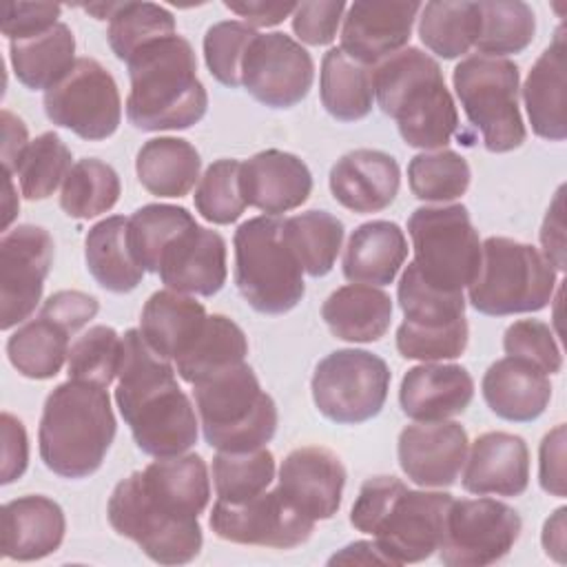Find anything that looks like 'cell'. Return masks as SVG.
Returning a JSON list of instances; mask_svg holds the SVG:
<instances>
[{
	"instance_id": "1",
	"label": "cell",
	"mask_w": 567,
	"mask_h": 567,
	"mask_svg": "<svg viewBox=\"0 0 567 567\" xmlns=\"http://www.w3.org/2000/svg\"><path fill=\"white\" fill-rule=\"evenodd\" d=\"M115 403L144 454L177 456L197 443V410L177 385L173 361L157 354L140 328L122 334Z\"/></svg>"
},
{
	"instance_id": "2",
	"label": "cell",
	"mask_w": 567,
	"mask_h": 567,
	"mask_svg": "<svg viewBox=\"0 0 567 567\" xmlns=\"http://www.w3.org/2000/svg\"><path fill=\"white\" fill-rule=\"evenodd\" d=\"M131 91L126 117L140 131H184L208 109V93L197 78L190 42L179 35L157 38L137 49L128 62Z\"/></svg>"
},
{
	"instance_id": "3",
	"label": "cell",
	"mask_w": 567,
	"mask_h": 567,
	"mask_svg": "<svg viewBox=\"0 0 567 567\" xmlns=\"http://www.w3.org/2000/svg\"><path fill=\"white\" fill-rule=\"evenodd\" d=\"M452 501L447 492L410 489L396 476H372L354 498L350 525L370 534L390 565L421 563L439 549Z\"/></svg>"
},
{
	"instance_id": "4",
	"label": "cell",
	"mask_w": 567,
	"mask_h": 567,
	"mask_svg": "<svg viewBox=\"0 0 567 567\" xmlns=\"http://www.w3.org/2000/svg\"><path fill=\"white\" fill-rule=\"evenodd\" d=\"M374 97L412 148L441 151L458 128V111L439 62L416 47L374 66Z\"/></svg>"
},
{
	"instance_id": "5",
	"label": "cell",
	"mask_w": 567,
	"mask_h": 567,
	"mask_svg": "<svg viewBox=\"0 0 567 567\" xmlns=\"http://www.w3.org/2000/svg\"><path fill=\"white\" fill-rule=\"evenodd\" d=\"M115 432L106 388L69 379L44 401L38 427L40 458L62 478H86L102 467Z\"/></svg>"
},
{
	"instance_id": "6",
	"label": "cell",
	"mask_w": 567,
	"mask_h": 567,
	"mask_svg": "<svg viewBox=\"0 0 567 567\" xmlns=\"http://www.w3.org/2000/svg\"><path fill=\"white\" fill-rule=\"evenodd\" d=\"M193 396L202 434L217 452L257 450L277 432V405L246 361L197 381Z\"/></svg>"
},
{
	"instance_id": "7",
	"label": "cell",
	"mask_w": 567,
	"mask_h": 567,
	"mask_svg": "<svg viewBox=\"0 0 567 567\" xmlns=\"http://www.w3.org/2000/svg\"><path fill=\"white\" fill-rule=\"evenodd\" d=\"M235 286L261 315L290 312L306 295L303 268L284 237V219L250 217L233 237Z\"/></svg>"
},
{
	"instance_id": "8",
	"label": "cell",
	"mask_w": 567,
	"mask_h": 567,
	"mask_svg": "<svg viewBox=\"0 0 567 567\" xmlns=\"http://www.w3.org/2000/svg\"><path fill=\"white\" fill-rule=\"evenodd\" d=\"M558 272L545 255L525 241L487 237L481 244V266L467 286V301L489 317L538 312L549 306Z\"/></svg>"
},
{
	"instance_id": "9",
	"label": "cell",
	"mask_w": 567,
	"mask_h": 567,
	"mask_svg": "<svg viewBox=\"0 0 567 567\" xmlns=\"http://www.w3.org/2000/svg\"><path fill=\"white\" fill-rule=\"evenodd\" d=\"M454 93L489 153L518 148L527 128L518 109L520 73L509 58L467 55L452 71Z\"/></svg>"
},
{
	"instance_id": "10",
	"label": "cell",
	"mask_w": 567,
	"mask_h": 567,
	"mask_svg": "<svg viewBox=\"0 0 567 567\" xmlns=\"http://www.w3.org/2000/svg\"><path fill=\"white\" fill-rule=\"evenodd\" d=\"M419 277L445 292H463L481 266V237L463 204L421 206L408 219Z\"/></svg>"
},
{
	"instance_id": "11",
	"label": "cell",
	"mask_w": 567,
	"mask_h": 567,
	"mask_svg": "<svg viewBox=\"0 0 567 567\" xmlns=\"http://www.w3.org/2000/svg\"><path fill=\"white\" fill-rule=\"evenodd\" d=\"M390 381V368L379 354L343 348L317 363L310 390L317 410L328 421L359 425L383 410Z\"/></svg>"
},
{
	"instance_id": "12",
	"label": "cell",
	"mask_w": 567,
	"mask_h": 567,
	"mask_svg": "<svg viewBox=\"0 0 567 567\" xmlns=\"http://www.w3.org/2000/svg\"><path fill=\"white\" fill-rule=\"evenodd\" d=\"M520 529V514L503 501L454 498L436 551L447 567H485L509 554Z\"/></svg>"
},
{
	"instance_id": "13",
	"label": "cell",
	"mask_w": 567,
	"mask_h": 567,
	"mask_svg": "<svg viewBox=\"0 0 567 567\" xmlns=\"http://www.w3.org/2000/svg\"><path fill=\"white\" fill-rule=\"evenodd\" d=\"M44 113L78 137L100 142L122 122V100L115 78L93 58H78L55 86L44 91Z\"/></svg>"
},
{
	"instance_id": "14",
	"label": "cell",
	"mask_w": 567,
	"mask_h": 567,
	"mask_svg": "<svg viewBox=\"0 0 567 567\" xmlns=\"http://www.w3.org/2000/svg\"><path fill=\"white\" fill-rule=\"evenodd\" d=\"M106 516L120 536L159 565H186L197 558L204 543L199 520H175L157 512L137 489L133 474L113 487Z\"/></svg>"
},
{
	"instance_id": "15",
	"label": "cell",
	"mask_w": 567,
	"mask_h": 567,
	"mask_svg": "<svg viewBox=\"0 0 567 567\" xmlns=\"http://www.w3.org/2000/svg\"><path fill=\"white\" fill-rule=\"evenodd\" d=\"M315 62L308 49L281 31L257 33L241 62V86L264 106L290 109L312 89Z\"/></svg>"
},
{
	"instance_id": "16",
	"label": "cell",
	"mask_w": 567,
	"mask_h": 567,
	"mask_svg": "<svg viewBox=\"0 0 567 567\" xmlns=\"http://www.w3.org/2000/svg\"><path fill=\"white\" fill-rule=\"evenodd\" d=\"M53 237L35 224H20L0 239V328L24 323L42 299L53 264Z\"/></svg>"
},
{
	"instance_id": "17",
	"label": "cell",
	"mask_w": 567,
	"mask_h": 567,
	"mask_svg": "<svg viewBox=\"0 0 567 567\" xmlns=\"http://www.w3.org/2000/svg\"><path fill=\"white\" fill-rule=\"evenodd\" d=\"M208 525L221 540L272 549L299 547L315 532V520L299 514L277 487L244 503L215 501Z\"/></svg>"
},
{
	"instance_id": "18",
	"label": "cell",
	"mask_w": 567,
	"mask_h": 567,
	"mask_svg": "<svg viewBox=\"0 0 567 567\" xmlns=\"http://www.w3.org/2000/svg\"><path fill=\"white\" fill-rule=\"evenodd\" d=\"M470 439L456 421H419L401 430L396 456L403 474L421 487H450L456 483Z\"/></svg>"
},
{
	"instance_id": "19",
	"label": "cell",
	"mask_w": 567,
	"mask_h": 567,
	"mask_svg": "<svg viewBox=\"0 0 567 567\" xmlns=\"http://www.w3.org/2000/svg\"><path fill=\"white\" fill-rule=\"evenodd\" d=\"M346 467L341 458L321 445L292 450L279 467L277 492L306 518H332L343 498Z\"/></svg>"
},
{
	"instance_id": "20",
	"label": "cell",
	"mask_w": 567,
	"mask_h": 567,
	"mask_svg": "<svg viewBox=\"0 0 567 567\" xmlns=\"http://www.w3.org/2000/svg\"><path fill=\"white\" fill-rule=\"evenodd\" d=\"M346 11L339 49L365 66H377L405 49L421 2L357 0Z\"/></svg>"
},
{
	"instance_id": "21",
	"label": "cell",
	"mask_w": 567,
	"mask_h": 567,
	"mask_svg": "<svg viewBox=\"0 0 567 567\" xmlns=\"http://www.w3.org/2000/svg\"><path fill=\"white\" fill-rule=\"evenodd\" d=\"M157 275L168 290L182 295H217L228 275L224 237L193 221L168 241Z\"/></svg>"
},
{
	"instance_id": "22",
	"label": "cell",
	"mask_w": 567,
	"mask_h": 567,
	"mask_svg": "<svg viewBox=\"0 0 567 567\" xmlns=\"http://www.w3.org/2000/svg\"><path fill=\"white\" fill-rule=\"evenodd\" d=\"M133 478L148 505L175 520H199L210 501L208 467L199 454L159 456Z\"/></svg>"
},
{
	"instance_id": "23",
	"label": "cell",
	"mask_w": 567,
	"mask_h": 567,
	"mask_svg": "<svg viewBox=\"0 0 567 567\" xmlns=\"http://www.w3.org/2000/svg\"><path fill=\"white\" fill-rule=\"evenodd\" d=\"M239 188L246 206L279 217L310 197L312 173L295 153L268 148L241 162Z\"/></svg>"
},
{
	"instance_id": "24",
	"label": "cell",
	"mask_w": 567,
	"mask_h": 567,
	"mask_svg": "<svg viewBox=\"0 0 567 567\" xmlns=\"http://www.w3.org/2000/svg\"><path fill=\"white\" fill-rule=\"evenodd\" d=\"M330 193L348 210L368 215L388 208L401 186V168L390 153L357 148L330 168Z\"/></svg>"
},
{
	"instance_id": "25",
	"label": "cell",
	"mask_w": 567,
	"mask_h": 567,
	"mask_svg": "<svg viewBox=\"0 0 567 567\" xmlns=\"http://www.w3.org/2000/svg\"><path fill=\"white\" fill-rule=\"evenodd\" d=\"M463 465V489L476 496H520L529 485V450L523 436L485 432L476 436Z\"/></svg>"
},
{
	"instance_id": "26",
	"label": "cell",
	"mask_w": 567,
	"mask_h": 567,
	"mask_svg": "<svg viewBox=\"0 0 567 567\" xmlns=\"http://www.w3.org/2000/svg\"><path fill=\"white\" fill-rule=\"evenodd\" d=\"M474 399L472 374L456 363H421L410 368L399 388V403L414 421H445L467 410Z\"/></svg>"
},
{
	"instance_id": "27",
	"label": "cell",
	"mask_w": 567,
	"mask_h": 567,
	"mask_svg": "<svg viewBox=\"0 0 567 567\" xmlns=\"http://www.w3.org/2000/svg\"><path fill=\"white\" fill-rule=\"evenodd\" d=\"M66 532L62 507L42 494H27L2 507V558L29 563L60 549Z\"/></svg>"
},
{
	"instance_id": "28",
	"label": "cell",
	"mask_w": 567,
	"mask_h": 567,
	"mask_svg": "<svg viewBox=\"0 0 567 567\" xmlns=\"http://www.w3.org/2000/svg\"><path fill=\"white\" fill-rule=\"evenodd\" d=\"M481 392L496 416L512 423H529L547 410L551 383L549 374L534 363L503 357L485 370Z\"/></svg>"
},
{
	"instance_id": "29",
	"label": "cell",
	"mask_w": 567,
	"mask_h": 567,
	"mask_svg": "<svg viewBox=\"0 0 567 567\" xmlns=\"http://www.w3.org/2000/svg\"><path fill=\"white\" fill-rule=\"evenodd\" d=\"M567 47L565 29L558 27L551 44L534 62L525 84L523 100L532 131L549 142H563L567 137Z\"/></svg>"
},
{
	"instance_id": "30",
	"label": "cell",
	"mask_w": 567,
	"mask_h": 567,
	"mask_svg": "<svg viewBox=\"0 0 567 567\" xmlns=\"http://www.w3.org/2000/svg\"><path fill=\"white\" fill-rule=\"evenodd\" d=\"M408 257V239L399 224L372 219L357 226L346 244L341 270L352 284L388 286Z\"/></svg>"
},
{
	"instance_id": "31",
	"label": "cell",
	"mask_w": 567,
	"mask_h": 567,
	"mask_svg": "<svg viewBox=\"0 0 567 567\" xmlns=\"http://www.w3.org/2000/svg\"><path fill=\"white\" fill-rule=\"evenodd\" d=\"M206 319L208 312L195 297L166 288L146 299L140 332L157 354L175 363L195 343Z\"/></svg>"
},
{
	"instance_id": "32",
	"label": "cell",
	"mask_w": 567,
	"mask_h": 567,
	"mask_svg": "<svg viewBox=\"0 0 567 567\" xmlns=\"http://www.w3.org/2000/svg\"><path fill=\"white\" fill-rule=\"evenodd\" d=\"M392 299L385 290L368 284H348L328 295L321 319L328 330L350 343L379 341L392 321Z\"/></svg>"
},
{
	"instance_id": "33",
	"label": "cell",
	"mask_w": 567,
	"mask_h": 567,
	"mask_svg": "<svg viewBox=\"0 0 567 567\" xmlns=\"http://www.w3.org/2000/svg\"><path fill=\"white\" fill-rule=\"evenodd\" d=\"M9 60L18 82L31 91H49L75 64V35L69 24L58 22L51 29L9 42Z\"/></svg>"
},
{
	"instance_id": "34",
	"label": "cell",
	"mask_w": 567,
	"mask_h": 567,
	"mask_svg": "<svg viewBox=\"0 0 567 567\" xmlns=\"http://www.w3.org/2000/svg\"><path fill=\"white\" fill-rule=\"evenodd\" d=\"M84 259L91 277L109 292H131L142 284L144 270L128 248V217L111 215L93 224L84 237Z\"/></svg>"
},
{
	"instance_id": "35",
	"label": "cell",
	"mask_w": 567,
	"mask_h": 567,
	"mask_svg": "<svg viewBox=\"0 0 567 567\" xmlns=\"http://www.w3.org/2000/svg\"><path fill=\"white\" fill-rule=\"evenodd\" d=\"M202 157L182 137H153L142 144L135 159L140 184L157 197H184L199 179Z\"/></svg>"
},
{
	"instance_id": "36",
	"label": "cell",
	"mask_w": 567,
	"mask_h": 567,
	"mask_svg": "<svg viewBox=\"0 0 567 567\" xmlns=\"http://www.w3.org/2000/svg\"><path fill=\"white\" fill-rule=\"evenodd\" d=\"M319 97L334 120H363L374 102V66L348 58L339 47L330 49L321 60Z\"/></svg>"
},
{
	"instance_id": "37",
	"label": "cell",
	"mask_w": 567,
	"mask_h": 567,
	"mask_svg": "<svg viewBox=\"0 0 567 567\" xmlns=\"http://www.w3.org/2000/svg\"><path fill=\"white\" fill-rule=\"evenodd\" d=\"M419 38L439 58L454 60L465 55L478 40V2L436 0L421 4Z\"/></svg>"
},
{
	"instance_id": "38",
	"label": "cell",
	"mask_w": 567,
	"mask_h": 567,
	"mask_svg": "<svg viewBox=\"0 0 567 567\" xmlns=\"http://www.w3.org/2000/svg\"><path fill=\"white\" fill-rule=\"evenodd\" d=\"M248 354L244 330L226 315H208L195 343L175 361V372L190 385L197 381L241 363Z\"/></svg>"
},
{
	"instance_id": "39",
	"label": "cell",
	"mask_w": 567,
	"mask_h": 567,
	"mask_svg": "<svg viewBox=\"0 0 567 567\" xmlns=\"http://www.w3.org/2000/svg\"><path fill=\"white\" fill-rule=\"evenodd\" d=\"M69 337L53 321L35 317L7 339L9 363L27 379H53L69 359Z\"/></svg>"
},
{
	"instance_id": "40",
	"label": "cell",
	"mask_w": 567,
	"mask_h": 567,
	"mask_svg": "<svg viewBox=\"0 0 567 567\" xmlns=\"http://www.w3.org/2000/svg\"><path fill=\"white\" fill-rule=\"evenodd\" d=\"M343 235V221L326 210H306L284 219V237L310 277H323L332 270Z\"/></svg>"
},
{
	"instance_id": "41",
	"label": "cell",
	"mask_w": 567,
	"mask_h": 567,
	"mask_svg": "<svg viewBox=\"0 0 567 567\" xmlns=\"http://www.w3.org/2000/svg\"><path fill=\"white\" fill-rule=\"evenodd\" d=\"M122 193L120 175L102 159H78L60 190V208L73 219H93L109 213Z\"/></svg>"
},
{
	"instance_id": "42",
	"label": "cell",
	"mask_w": 567,
	"mask_h": 567,
	"mask_svg": "<svg viewBox=\"0 0 567 567\" xmlns=\"http://www.w3.org/2000/svg\"><path fill=\"white\" fill-rule=\"evenodd\" d=\"M481 33L476 49L481 55L505 58L523 53L536 33V16L527 2L520 0H483Z\"/></svg>"
},
{
	"instance_id": "43",
	"label": "cell",
	"mask_w": 567,
	"mask_h": 567,
	"mask_svg": "<svg viewBox=\"0 0 567 567\" xmlns=\"http://www.w3.org/2000/svg\"><path fill=\"white\" fill-rule=\"evenodd\" d=\"M275 481V456L264 445L248 452H217L213 456V485L217 501L244 503L266 492Z\"/></svg>"
},
{
	"instance_id": "44",
	"label": "cell",
	"mask_w": 567,
	"mask_h": 567,
	"mask_svg": "<svg viewBox=\"0 0 567 567\" xmlns=\"http://www.w3.org/2000/svg\"><path fill=\"white\" fill-rule=\"evenodd\" d=\"M195 221L193 213L173 204H146L128 217V248L144 272L159 270L168 241Z\"/></svg>"
},
{
	"instance_id": "45",
	"label": "cell",
	"mask_w": 567,
	"mask_h": 567,
	"mask_svg": "<svg viewBox=\"0 0 567 567\" xmlns=\"http://www.w3.org/2000/svg\"><path fill=\"white\" fill-rule=\"evenodd\" d=\"M472 171L467 159L450 148L423 151L408 164V186L421 202L445 204L467 193Z\"/></svg>"
},
{
	"instance_id": "46",
	"label": "cell",
	"mask_w": 567,
	"mask_h": 567,
	"mask_svg": "<svg viewBox=\"0 0 567 567\" xmlns=\"http://www.w3.org/2000/svg\"><path fill=\"white\" fill-rule=\"evenodd\" d=\"M173 33H177L175 18L166 7L155 2H117L109 18L106 40L115 58L128 62L144 44Z\"/></svg>"
},
{
	"instance_id": "47",
	"label": "cell",
	"mask_w": 567,
	"mask_h": 567,
	"mask_svg": "<svg viewBox=\"0 0 567 567\" xmlns=\"http://www.w3.org/2000/svg\"><path fill=\"white\" fill-rule=\"evenodd\" d=\"M396 301L403 310V321L416 328H445L465 317V295L425 284L412 261L399 279Z\"/></svg>"
},
{
	"instance_id": "48",
	"label": "cell",
	"mask_w": 567,
	"mask_h": 567,
	"mask_svg": "<svg viewBox=\"0 0 567 567\" xmlns=\"http://www.w3.org/2000/svg\"><path fill=\"white\" fill-rule=\"evenodd\" d=\"M71 151L58 133L47 131L31 140L18 164V182L24 199L40 202L55 193L71 171Z\"/></svg>"
},
{
	"instance_id": "49",
	"label": "cell",
	"mask_w": 567,
	"mask_h": 567,
	"mask_svg": "<svg viewBox=\"0 0 567 567\" xmlns=\"http://www.w3.org/2000/svg\"><path fill=\"white\" fill-rule=\"evenodd\" d=\"M122 359V337L111 326H93L69 348V379L109 388L117 379Z\"/></svg>"
},
{
	"instance_id": "50",
	"label": "cell",
	"mask_w": 567,
	"mask_h": 567,
	"mask_svg": "<svg viewBox=\"0 0 567 567\" xmlns=\"http://www.w3.org/2000/svg\"><path fill=\"white\" fill-rule=\"evenodd\" d=\"M239 171H241L239 159L224 157L213 162L199 177L193 199H195L197 213L206 221L226 226L241 217L246 202L239 188Z\"/></svg>"
},
{
	"instance_id": "51",
	"label": "cell",
	"mask_w": 567,
	"mask_h": 567,
	"mask_svg": "<svg viewBox=\"0 0 567 567\" xmlns=\"http://www.w3.org/2000/svg\"><path fill=\"white\" fill-rule=\"evenodd\" d=\"M255 35L257 31L252 27L237 20H224L208 27L204 35V60L219 84L228 89L241 86V62Z\"/></svg>"
},
{
	"instance_id": "52",
	"label": "cell",
	"mask_w": 567,
	"mask_h": 567,
	"mask_svg": "<svg viewBox=\"0 0 567 567\" xmlns=\"http://www.w3.org/2000/svg\"><path fill=\"white\" fill-rule=\"evenodd\" d=\"M470 339L467 319H458L445 328H416L410 323H401L396 328V350L403 359H414L423 363L456 359L465 352Z\"/></svg>"
},
{
	"instance_id": "53",
	"label": "cell",
	"mask_w": 567,
	"mask_h": 567,
	"mask_svg": "<svg viewBox=\"0 0 567 567\" xmlns=\"http://www.w3.org/2000/svg\"><path fill=\"white\" fill-rule=\"evenodd\" d=\"M503 350L507 357L534 363L545 374H558L563 370V354L556 337L540 319H518L509 323L503 334Z\"/></svg>"
},
{
	"instance_id": "54",
	"label": "cell",
	"mask_w": 567,
	"mask_h": 567,
	"mask_svg": "<svg viewBox=\"0 0 567 567\" xmlns=\"http://www.w3.org/2000/svg\"><path fill=\"white\" fill-rule=\"evenodd\" d=\"M348 4L343 0L299 2L292 18L295 35L310 47H326L337 38L339 22L343 20Z\"/></svg>"
},
{
	"instance_id": "55",
	"label": "cell",
	"mask_w": 567,
	"mask_h": 567,
	"mask_svg": "<svg viewBox=\"0 0 567 567\" xmlns=\"http://www.w3.org/2000/svg\"><path fill=\"white\" fill-rule=\"evenodd\" d=\"M60 13L62 7L51 2H7L2 7V35L9 42L38 35L58 24Z\"/></svg>"
},
{
	"instance_id": "56",
	"label": "cell",
	"mask_w": 567,
	"mask_h": 567,
	"mask_svg": "<svg viewBox=\"0 0 567 567\" xmlns=\"http://www.w3.org/2000/svg\"><path fill=\"white\" fill-rule=\"evenodd\" d=\"M100 310V301L93 295L80 290H58L40 308V317L53 321L66 334L84 328Z\"/></svg>"
},
{
	"instance_id": "57",
	"label": "cell",
	"mask_w": 567,
	"mask_h": 567,
	"mask_svg": "<svg viewBox=\"0 0 567 567\" xmlns=\"http://www.w3.org/2000/svg\"><path fill=\"white\" fill-rule=\"evenodd\" d=\"M0 425H2L0 483L9 485V483L18 481L29 465V439H27L24 423L18 416H13L11 412H2Z\"/></svg>"
},
{
	"instance_id": "58",
	"label": "cell",
	"mask_w": 567,
	"mask_h": 567,
	"mask_svg": "<svg viewBox=\"0 0 567 567\" xmlns=\"http://www.w3.org/2000/svg\"><path fill=\"white\" fill-rule=\"evenodd\" d=\"M538 483L540 487L563 498L565 496V425L558 423L551 432L543 436L538 450Z\"/></svg>"
},
{
	"instance_id": "59",
	"label": "cell",
	"mask_w": 567,
	"mask_h": 567,
	"mask_svg": "<svg viewBox=\"0 0 567 567\" xmlns=\"http://www.w3.org/2000/svg\"><path fill=\"white\" fill-rule=\"evenodd\" d=\"M563 193L565 186H560L547 208V215L540 226V246L545 259L554 266L556 272L565 270V219H563Z\"/></svg>"
},
{
	"instance_id": "60",
	"label": "cell",
	"mask_w": 567,
	"mask_h": 567,
	"mask_svg": "<svg viewBox=\"0 0 567 567\" xmlns=\"http://www.w3.org/2000/svg\"><path fill=\"white\" fill-rule=\"evenodd\" d=\"M224 7L248 27H275L290 18L297 9V2H270V0H244V2H224Z\"/></svg>"
},
{
	"instance_id": "61",
	"label": "cell",
	"mask_w": 567,
	"mask_h": 567,
	"mask_svg": "<svg viewBox=\"0 0 567 567\" xmlns=\"http://www.w3.org/2000/svg\"><path fill=\"white\" fill-rule=\"evenodd\" d=\"M29 133L24 122L13 115L11 111H2V164L4 173L13 175L18 171V164L29 148Z\"/></svg>"
},
{
	"instance_id": "62",
	"label": "cell",
	"mask_w": 567,
	"mask_h": 567,
	"mask_svg": "<svg viewBox=\"0 0 567 567\" xmlns=\"http://www.w3.org/2000/svg\"><path fill=\"white\" fill-rule=\"evenodd\" d=\"M565 514L567 509L565 507H558L547 520H545V527H543V549L547 556L556 558L558 563L565 560Z\"/></svg>"
},
{
	"instance_id": "63",
	"label": "cell",
	"mask_w": 567,
	"mask_h": 567,
	"mask_svg": "<svg viewBox=\"0 0 567 567\" xmlns=\"http://www.w3.org/2000/svg\"><path fill=\"white\" fill-rule=\"evenodd\" d=\"M328 563L330 565H334V563H348V565L350 563H361V565L381 563V565H390L374 540H354V543L346 545L341 551H337Z\"/></svg>"
},
{
	"instance_id": "64",
	"label": "cell",
	"mask_w": 567,
	"mask_h": 567,
	"mask_svg": "<svg viewBox=\"0 0 567 567\" xmlns=\"http://www.w3.org/2000/svg\"><path fill=\"white\" fill-rule=\"evenodd\" d=\"M9 179H7V217H4V228L13 221V217H16V213H18V206H9V202L13 199V182H11V175H7Z\"/></svg>"
}]
</instances>
